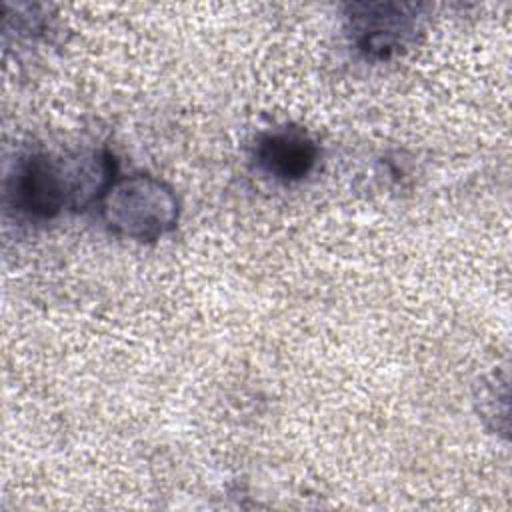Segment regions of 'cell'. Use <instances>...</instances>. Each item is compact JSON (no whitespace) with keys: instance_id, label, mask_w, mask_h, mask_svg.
I'll return each instance as SVG.
<instances>
[{"instance_id":"cell-1","label":"cell","mask_w":512,"mask_h":512,"mask_svg":"<svg viewBox=\"0 0 512 512\" xmlns=\"http://www.w3.org/2000/svg\"><path fill=\"white\" fill-rule=\"evenodd\" d=\"M116 180L110 152L92 150L70 158L28 154L18 160L6 184L10 206L34 220H50L64 208L86 210L100 204Z\"/></svg>"},{"instance_id":"cell-2","label":"cell","mask_w":512,"mask_h":512,"mask_svg":"<svg viewBox=\"0 0 512 512\" xmlns=\"http://www.w3.org/2000/svg\"><path fill=\"white\" fill-rule=\"evenodd\" d=\"M100 206L102 218L114 234L138 242H154L178 222L174 190L146 174L116 178Z\"/></svg>"},{"instance_id":"cell-3","label":"cell","mask_w":512,"mask_h":512,"mask_svg":"<svg viewBox=\"0 0 512 512\" xmlns=\"http://www.w3.org/2000/svg\"><path fill=\"white\" fill-rule=\"evenodd\" d=\"M420 10L404 2H354L346 6V34L366 58L388 60L414 42Z\"/></svg>"},{"instance_id":"cell-4","label":"cell","mask_w":512,"mask_h":512,"mask_svg":"<svg viewBox=\"0 0 512 512\" xmlns=\"http://www.w3.org/2000/svg\"><path fill=\"white\" fill-rule=\"evenodd\" d=\"M318 144L300 128H278L262 134L254 146L256 166L278 182L306 178L318 162Z\"/></svg>"}]
</instances>
